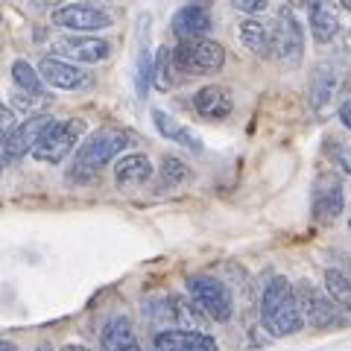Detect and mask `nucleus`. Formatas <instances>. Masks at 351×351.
<instances>
[{
	"instance_id": "1",
	"label": "nucleus",
	"mask_w": 351,
	"mask_h": 351,
	"mask_svg": "<svg viewBox=\"0 0 351 351\" xmlns=\"http://www.w3.org/2000/svg\"><path fill=\"white\" fill-rule=\"evenodd\" d=\"M261 325L269 337H290L299 334L304 328V313L299 304V295H295V287L287 278H272L267 287H263L261 295Z\"/></svg>"
},
{
	"instance_id": "2",
	"label": "nucleus",
	"mask_w": 351,
	"mask_h": 351,
	"mask_svg": "<svg viewBox=\"0 0 351 351\" xmlns=\"http://www.w3.org/2000/svg\"><path fill=\"white\" fill-rule=\"evenodd\" d=\"M129 144H132V135L126 129L103 126V129L91 132V135L82 141V147L76 149V158L71 164V176L76 182L94 179V176L100 173L114 156H120V152H123Z\"/></svg>"
},
{
	"instance_id": "3",
	"label": "nucleus",
	"mask_w": 351,
	"mask_h": 351,
	"mask_svg": "<svg viewBox=\"0 0 351 351\" xmlns=\"http://www.w3.org/2000/svg\"><path fill=\"white\" fill-rule=\"evenodd\" d=\"M173 64L179 76H208L223 71L226 64V50L223 44L211 38H182L179 47L173 50Z\"/></svg>"
},
{
	"instance_id": "4",
	"label": "nucleus",
	"mask_w": 351,
	"mask_h": 351,
	"mask_svg": "<svg viewBox=\"0 0 351 351\" xmlns=\"http://www.w3.org/2000/svg\"><path fill=\"white\" fill-rule=\"evenodd\" d=\"M295 295H299L304 322H311L313 328H346L351 325V311L343 307L331 293H322L311 287V284H299L295 287Z\"/></svg>"
},
{
	"instance_id": "5",
	"label": "nucleus",
	"mask_w": 351,
	"mask_h": 351,
	"mask_svg": "<svg viewBox=\"0 0 351 351\" xmlns=\"http://www.w3.org/2000/svg\"><path fill=\"white\" fill-rule=\"evenodd\" d=\"M272 56L287 68H295L304 56V32L290 6H281L272 24Z\"/></svg>"
},
{
	"instance_id": "6",
	"label": "nucleus",
	"mask_w": 351,
	"mask_h": 351,
	"mask_svg": "<svg viewBox=\"0 0 351 351\" xmlns=\"http://www.w3.org/2000/svg\"><path fill=\"white\" fill-rule=\"evenodd\" d=\"M80 132H82L80 120H50L47 129L41 132L32 156H36L38 161H44V164H62L71 156L76 141H80Z\"/></svg>"
},
{
	"instance_id": "7",
	"label": "nucleus",
	"mask_w": 351,
	"mask_h": 351,
	"mask_svg": "<svg viewBox=\"0 0 351 351\" xmlns=\"http://www.w3.org/2000/svg\"><path fill=\"white\" fill-rule=\"evenodd\" d=\"M188 293L193 304L199 307L205 316L214 322H228L232 319V295H228L226 284L211 276H191L188 278Z\"/></svg>"
},
{
	"instance_id": "8",
	"label": "nucleus",
	"mask_w": 351,
	"mask_h": 351,
	"mask_svg": "<svg viewBox=\"0 0 351 351\" xmlns=\"http://www.w3.org/2000/svg\"><path fill=\"white\" fill-rule=\"evenodd\" d=\"M343 208H346V191H343L339 176L322 173L319 179H316V188H313V219L328 226L343 214Z\"/></svg>"
},
{
	"instance_id": "9",
	"label": "nucleus",
	"mask_w": 351,
	"mask_h": 351,
	"mask_svg": "<svg viewBox=\"0 0 351 351\" xmlns=\"http://www.w3.org/2000/svg\"><path fill=\"white\" fill-rule=\"evenodd\" d=\"M50 21L59 29H73V32H94V29L112 27V15L103 12V9H97V6H88V3L59 6L56 12L50 15Z\"/></svg>"
},
{
	"instance_id": "10",
	"label": "nucleus",
	"mask_w": 351,
	"mask_h": 351,
	"mask_svg": "<svg viewBox=\"0 0 351 351\" xmlns=\"http://www.w3.org/2000/svg\"><path fill=\"white\" fill-rule=\"evenodd\" d=\"M56 53L68 62H82V64H97L112 56V44L106 38H97L91 32H80V36H64L56 41Z\"/></svg>"
},
{
	"instance_id": "11",
	"label": "nucleus",
	"mask_w": 351,
	"mask_h": 351,
	"mask_svg": "<svg viewBox=\"0 0 351 351\" xmlns=\"http://www.w3.org/2000/svg\"><path fill=\"white\" fill-rule=\"evenodd\" d=\"M38 73L44 82H50L53 88H62V91H80V88L91 85V76L80 64H73L62 56H44L38 64Z\"/></svg>"
},
{
	"instance_id": "12",
	"label": "nucleus",
	"mask_w": 351,
	"mask_h": 351,
	"mask_svg": "<svg viewBox=\"0 0 351 351\" xmlns=\"http://www.w3.org/2000/svg\"><path fill=\"white\" fill-rule=\"evenodd\" d=\"M50 114H32V117H27L24 123H18L12 132H9V138H6V144H3V156H6V161H21L27 156V152H32L36 149V144H38V138H41V132L47 129V123H50Z\"/></svg>"
},
{
	"instance_id": "13",
	"label": "nucleus",
	"mask_w": 351,
	"mask_h": 351,
	"mask_svg": "<svg viewBox=\"0 0 351 351\" xmlns=\"http://www.w3.org/2000/svg\"><path fill=\"white\" fill-rule=\"evenodd\" d=\"M152 346L156 351H217V339L191 328H167L152 337Z\"/></svg>"
},
{
	"instance_id": "14",
	"label": "nucleus",
	"mask_w": 351,
	"mask_h": 351,
	"mask_svg": "<svg viewBox=\"0 0 351 351\" xmlns=\"http://www.w3.org/2000/svg\"><path fill=\"white\" fill-rule=\"evenodd\" d=\"M193 108L205 120H226L232 114L234 103H232V94L223 85H205L193 94Z\"/></svg>"
},
{
	"instance_id": "15",
	"label": "nucleus",
	"mask_w": 351,
	"mask_h": 351,
	"mask_svg": "<svg viewBox=\"0 0 351 351\" xmlns=\"http://www.w3.org/2000/svg\"><path fill=\"white\" fill-rule=\"evenodd\" d=\"M170 29L176 32V38H202L208 36L211 29V12L199 3H191V6H182L179 12L173 15L170 21Z\"/></svg>"
},
{
	"instance_id": "16",
	"label": "nucleus",
	"mask_w": 351,
	"mask_h": 351,
	"mask_svg": "<svg viewBox=\"0 0 351 351\" xmlns=\"http://www.w3.org/2000/svg\"><path fill=\"white\" fill-rule=\"evenodd\" d=\"M152 179V161L144 152H135V156H126L114 164V182L120 191H135L141 184H147Z\"/></svg>"
},
{
	"instance_id": "17",
	"label": "nucleus",
	"mask_w": 351,
	"mask_h": 351,
	"mask_svg": "<svg viewBox=\"0 0 351 351\" xmlns=\"http://www.w3.org/2000/svg\"><path fill=\"white\" fill-rule=\"evenodd\" d=\"M339 82H343V76H339V68L334 62L316 64V71L311 76V106L313 108H325L328 103L334 100V94L339 91Z\"/></svg>"
},
{
	"instance_id": "18",
	"label": "nucleus",
	"mask_w": 351,
	"mask_h": 351,
	"mask_svg": "<svg viewBox=\"0 0 351 351\" xmlns=\"http://www.w3.org/2000/svg\"><path fill=\"white\" fill-rule=\"evenodd\" d=\"M100 346L103 351H141L135 331H132V322L126 316H112L106 322V328L100 331Z\"/></svg>"
},
{
	"instance_id": "19",
	"label": "nucleus",
	"mask_w": 351,
	"mask_h": 351,
	"mask_svg": "<svg viewBox=\"0 0 351 351\" xmlns=\"http://www.w3.org/2000/svg\"><path fill=\"white\" fill-rule=\"evenodd\" d=\"M307 12H311V29H313V38L319 44H328L337 38L339 32V18L331 6H328V0H304Z\"/></svg>"
},
{
	"instance_id": "20",
	"label": "nucleus",
	"mask_w": 351,
	"mask_h": 351,
	"mask_svg": "<svg viewBox=\"0 0 351 351\" xmlns=\"http://www.w3.org/2000/svg\"><path fill=\"white\" fill-rule=\"evenodd\" d=\"M240 44L255 53L261 59H269L272 56V27H267L263 21H255V18H246L240 24Z\"/></svg>"
},
{
	"instance_id": "21",
	"label": "nucleus",
	"mask_w": 351,
	"mask_h": 351,
	"mask_svg": "<svg viewBox=\"0 0 351 351\" xmlns=\"http://www.w3.org/2000/svg\"><path fill=\"white\" fill-rule=\"evenodd\" d=\"M152 123H156V129H158L161 138L176 141V144L188 147L191 152H202V141L196 138L188 126H182L176 117H170L167 112H158V108H156V112H152Z\"/></svg>"
},
{
	"instance_id": "22",
	"label": "nucleus",
	"mask_w": 351,
	"mask_h": 351,
	"mask_svg": "<svg viewBox=\"0 0 351 351\" xmlns=\"http://www.w3.org/2000/svg\"><path fill=\"white\" fill-rule=\"evenodd\" d=\"M12 82L18 85V91H24L32 100H47V94H44V88H41V73L32 68L29 62L18 59L12 64Z\"/></svg>"
},
{
	"instance_id": "23",
	"label": "nucleus",
	"mask_w": 351,
	"mask_h": 351,
	"mask_svg": "<svg viewBox=\"0 0 351 351\" xmlns=\"http://www.w3.org/2000/svg\"><path fill=\"white\" fill-rule=\"evenodd\" d=\"M176 80H179V73H176V64H173V50L158 47V56L152 59V85L158 91H170Z\"/></svg>"
},
{
	"instance_id": "24",
	"label": "nucleus",
	"mask_w": 351,
	"mask_h": 351,
	"mask_svg": "<svg viewBox=\"0 0 351 351\" xmlns=\"http://www.w3.org/2000/svg\"><path fill=\"white\" fill-rule=\"evenodd\" d=\"M325 287L339 304L351 311V276H346V272H339V269H328L325 272Z\"/></svg>"
},
{
	"instance_id": "25",
	"label": "nucleus",
	"mask_w": 351,
	"mask_h": 351,
	"mask_svg": "<svg viewBox=\"0 0 351 351\" xmlns=\"http://www.w3.org/2000/svg\"><path fill=\"white\" fill-rule=\"evenodd\" d=\"M135 85H138V100H147L149 85H152V56L147 47L138 53V68H135Z\"/></svg>"
},
{
	"instance_id": "26",
	"label": "nucleus",
	"mask_w": 351,
	"mask_h": 351,
	"mask_svg": "<svg viewBox=\"0 0 351 351\" xmlns=\"http://www.w3.org/2000/svg\"><path fill=\"white\" fill-rule=\"evenodd\" d=\"M161 176H164V182H167V184H182V182L191 179V170L184 167V164L176 158V156H164V161H161Z\"/></svg>"
},
{
	"instance_id": "27",
	"label": "nucleus",
	"mask_w": 351,
	"mask_h": 351,
	"mask_svg": "<svg viewBox=\"0 0 351 351\" xmlns=\"http://www.w3.org/2000/svg\"><path fill=\"white\" fill-rule=\"evenodd\" d=\"M15 129V117L12 112H9L6 106H0V144H6V138H9V132Z\"/></svg>"
},
{
	"instance_id": "28",
	"label": "nucleus",
	"mask_w": 351,
	"mask_h": 351,
	"mask_svg": "<svg viewBox=\"0 0 351 351\" xmlns=\"http://www.w3.org/2000/svg\"><path fill=\"white\" fill-rule=\"evenodd\" d=\"M232 6L240 9V12H246V15H258L267 9V0H232Z\"/></svg>"
},
{
	"instance_id": "29",
	"label": "nucleus",
	"mask_w": 351,
	"mask_h": 351,
	"mask_svg": "<svg viewBox=\"0 0 351 351\" xmlns=\"http://www.w3.org/2000/svg\"><path fill=\"white\" fill-rule=\"evenodd\" d=\"M328 152L339 161V167H343L346 173H351V152L346 147H339V144H328Z\"/></svg>"
},
{
	"instance_id": "30",
	"label": "nucleus",
	"mask_w": 351,
	"mask_h": 351,
	"mask_svg": "<svg viewBox=\"0 0 351 351\" xmlns=\"http://www.w3.org/2000/svg\"><path fill=\"white\" fill-rule=\"evenodd\" d=\"M339 120H343L346 129H351V97H348L343 106H339Z\"/></svg>"
},
{
	"instance_id": "31",
	"label": "nucleus",
	"mask_w": 351,
	"mask_h": 351,
	"mask_svg": "<svg viewBox=\"0 0 351 351\" xmlns=\"http://www.w3.org/2000/svg\"><path fill=\"white\" fill-rule=\"evenodd\" d=\"M0 351H18V348L9 343V339H0Z\"/></svg>"
},
{
	"instance_id": "32",
	"label": "nucleus",
	"mask_w": 351,
	"mask_h": 351,
	"mask_svg": "<svg viewBox=\"0 0 351 351\" xmlns=\"http://www.w3.org/2000/svg\"><path fill=\"white\" fill-rule=\"evenodd\" d=\"M62 351H91V348H85V346H64Z\"/></svg>"
},
{
	"instance_id": "33",
	"label": "nucleus",
	"mask_w": 351,
	"mask_h": 351,
	"mask_svg": "<svg viewBox=\"0 0 351 351\" xmlns=\"http://www.w3.org/2000/svg\"><path fill=\"white\" fill-rule=\"evenodd\" d=\"M36 351H53V348H50V346H47V343H41V346H38V348H36Z\"/></svg>"
},
{
	"instance_id": "34",
	"label": "nucleus",
	"mask_w": 351,
	"mask_h": 351,
	"mask_svg": "<svg viewBox=\"0 0 351 351\" xmlns=\"http://www.w3.org/2000/svg\"><path fill=\"white\" fill-rule=\"evenodd\" d=\"M339 3H343V6L348 9V12H351V0H339Z\"/></svg>"
},
{
	"instance_id": "35",
	"label": "nucleus",
	"mask_w": 351,
	"mask_h": 351,
	"mask_svg": "<svg viewBox=\"0 0 351 351\" xmlns=\"http://www.w3.org/2000/svg\"><path fill=\"white\" fill-rule=\"evenodd\" d=\"M287 3H304V0H287Z\"/></svg>"
},
{
	"instance_id": "36",
	"label": "nucleus",
	"mask_w": 351,
	"mask_h": 351,
	"mask_svg": "<svg viewBox=\"0 0 351 351\" xmlns=\"http://www.w3.org/2000/svg\"><path fill=\"white\" fill-rule=\"evenodd\" d=\"M348 228H351V223H348Z\"/></svg>"
}]
</instances>
